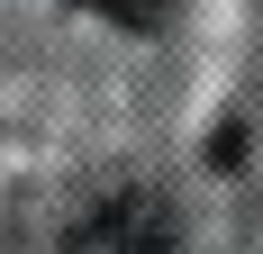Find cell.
<instances>
[{"label": "cell", "mask_w": 263, "mask_h": 254, "mask_svg": "<svg viewBox=\"0 0 263 254\" xmlns=\"http://www.w3.org/2000/svg\"><path fill=\"white\" fill-rule=\"evenodd\" d=\"M64 254H173V218L155 191H118L64 236Z\"/></svg>", "instance_id": "6da1fadb"}, {"label": "cell", "mask_w": 263, "mask_h": 254, "mask_svg": "<svg viewBox=\"0 0 263 254\" xmlns=\"http://www.w3.org/2000/svg\"><path fill=\"white\" fill-rule=\"evenodd\" d=\"M73 9H91V19H118V27H163V19H173V0H73Z\"/></svg>", "instance_id": "7a4b0ae2"}]
</instances>
